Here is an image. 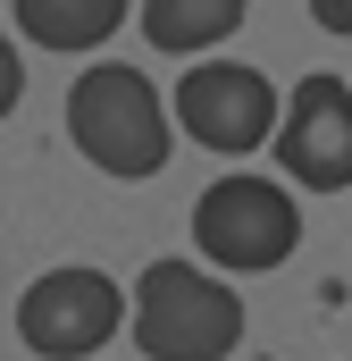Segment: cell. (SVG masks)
Segmentation results:
<instances>
[{
	"mask_svg": "<svg viewBox=\"0 0 352 361\" xmlns=\"http://www.w3.org/2000/svg\"><path fill=\"white\" fill-rule=\"evenodd\" d=\"M68 143L109 177H160L168 169V109L143 68L101 59L68 85Z\"/></svg>",
	"mask_w": 352,
	"mask_h": 361,
	"instance_id": "6da1fadb",
	"label": "cell"
},
{
	"mask_svg": "<svg viewBox=\"0 0 352 361\" xmlns=\"http://www.w3.org/2000/svg\"><path fill=\"white\" fill-rule=\"evenodd\" d=\"M134 345L151 361H227L244 345V294L193 261H151L134 286Z\"/></svg>",
	"mask_w": 352,
	"mask_h": 361,
	"instance_id": "7a4b0ae2",
	"label": "cell"
},
{
	"mask_svg": "<svg viewBox=\"0 0 352 361\" xmlns=\"http://www.w3.org/2000/svg\"><path fill=\"white\" fill-rule=\"evenodd\" d=\"M193 244H201L210 269L260 277L277 261H294L302 210L285 202V185H268V177H218V185H201V202H193Z\"/></svg>",
	"mask_w": 352,
	"mask_h": 361,
	"instance_id": "3957f363",
	"label": "cell"
},
{
	"mask_svg": "<svg viewBox=\"0 0 352 361\" xmlns=\"http://www.w3.org/2000/svg\"><path fill=\"white\" fill-rule=\"evenodd\" d=\"M126 319V294L101 269H51L17 294V345L34 361H84L118 336Z\"/></svg>",
	"mask_w": 352,
	"mask_h": 361,
	"instance_id": "277c9868",
	"label": "cell"
},
{
	"mask_svg": "<svg viewBox=\"0 0 352 361\" xmlns=\"http://www.w3.org/2000/svg\"><path fill=\"white\" fill-rule=\"evenodd\" d=\"M277 169L310 193H344L352 185V85L344 76H302L285 92V118H277Z\"/></svg>",
	"mask_w": 352,
	"mask_h": 361,
	"instance_id": "5b68a950",
	"label": "cell"
},
{
	"mask_svg": "<svg viewBox=\"0 0 352 361\" xmlns=\"http://www.w3.org/2000/svg\"><path fill=\"white\" fill-rule=\"evenodd\" d=\"M277 92L260 68H235V59H210L193 76H176V126L201 143V152H252L277 143Z\"/></svg>",
	"mask_w": 352,
	"mask_h": 361,
	"instance_id": "8992f818",
	"label": "cell"
},
{
	"mask_svg": "<svg viewBox=\"0 0 352 361\" xmlns=\"http://www.w3.org/2000/svg\"><path fill=\"white\" fill-rule=\"evenodd\" d=\"M126 8L134 0H8L17 34L42 42V51H92V42H109L126 25Z\"/></svg>",
	"mask_w": 352,
	"mask_h": 361,
	"instance_id": "52a82bcc",
	"label": "cell"
},
{
	"mask_svg": "<svg viewBox=\"0 0 352 361\" xmlns=\"http://www.w3.org/2000/svg\"><path fill=\"white\" fill-rule=\"evenodd\" d=\"M244 25V0H143V34L160 51H210Z\"/></svg>",
	"mask_w": 352,
	"mask_h": 361,
	"instance_id": "ba28073f",
	"label": "cell"
},
{
	"mask_svg": "<svg viewBox=\"0 0 352 361\" xmlns=\"http://www.w3.org/2000/svg\"><path fill=\"white\" fill-rule=\"evenodd\" d=\"M310 17H319L327 34H352V0H310Z\"/></svg>",
	"mask_w": 352,
	"mask_h": 361,
	"instance_id": "9c48e42d",
	"label": "cell"
}]
</instances>
